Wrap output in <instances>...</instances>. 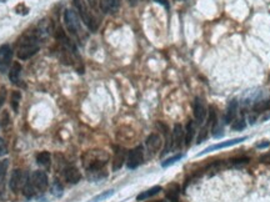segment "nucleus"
Wrapping results in <instances>:
<instances>
[{
  "instance_id": "a211bd4d",
  "label": "nucleus",
  "mask_w": 270,
  "mask_h": 202,
  "mask_svg": "<svg viewBox=\"0 0 270 202\" xmlns=\"http://www.w3.org/2000/svg\"><path fill=\"white\" fill-rule=\"evenodd\" d=\"M20 75H21V65L19 62H14L11 66L10 71H9V79L13 84L18 85L20 84Z\"/></svg>"
},
{
  "instance_id": "412c9836",
  "label": "nucleus",
  "mask_w": 270,
  "mask_h": 202,
  "mask_svg": "<svg viewBox=\"0 0 270 202\" xmlns=\"http://www.w3.org/2000/svg\"><path fill=\"white\" fill-rule=\"evenodd\" d=\"M270 110V98L269 99H260L257 102L253 104V111L259 114V112H264Z\"/></svg>"
},
{
  "instance_id": "a878e982",
  "label": "nucleus",
  "mask_w": 270,
  "mask_h": 202,
  "mask_svg": "<svg viewBox=\"0 0 270 202\" xmlns=\"http://www.w3.org/2000/svg\"><path fill=\"white\" fill-rule=\"evenodd\" d=\"M181 158H184V153H178V155H175V156H173V157H169V158H167L165 161H163L162 166L163 167H169V166L174 165L175 162L180 161Z\"/></svg>"
},
{
  "instance_id": "423d86ee",
  "label": "nucleus",
  "mask_w": 270,
  "mask_h": 202,
  "mask_svg": "<svg viewBox=\"0 0 270 202\" xmlns=\"http://www.w3.org/2000/svg\"><path fill=\"white\" fill-rule=\"evenodd\" d=\"M13 59V50L8 44L0 47V71L5 73L9 69Z\"/></svg>"
},
{
  "instance_id": "f8f14e48",
  "label": "nucleus",
  "mask_w": 270,
  "mask_h": 202,
  "mask_svg": "<svg viewBox=\"0 0 270 202\" xmlns=\"http://www.w3.org/2000/svg\"><path fill=\"white\" fill-rule=\"evenodd\" d=\"M184 140V130L180 124H175L172 135V149H179Z\"/></svg>"
},
{
  "instance_id": "6e6552de",
  "label": "nucleus",
  "mask_w": 270,
  "mask_h": 202,
  "mask_svg": "<svg viewBox=\"0 0 270 202\" xmlns=\"http://www.w3.org/2000/svg\"><path fill=\"white\" fill-rule=\"evenodd\" d=\"M31 182H33L35 190L44 191L48 187V175L44 171H34L30 176Z\"/></svg>"
},
{
  "instance_id": "72a5a7b5",
  "label": "nucleus",
  "mask_w": 270,
  "mask_h": 202,
  "mask_svg": "<svg viewBox=\"0 0 270 202\" xmlns=\"http://www.w3.org/2000/svg\"><path fill=\"white\" fill-rule=\"evenodd\" d=\"M154 1H157L158 4H162L164 8L169 9V1H168V0H154Z\"/></svg>"
},
{
  "instance_id": "ea45409f",
  "label": "nucleus",
  "mask_w": 270,
  "mask_h": 202,
  "mask_svg": "<svg viewBox=\"0 0 270 202\" xmlns=\"http://www.w3.org/2000/svg\"><path fill=\"white\" fill-rule=\"evenodd\" d=\"M130 1H135V0H130Z\"/></svg>"
},
{
  "instance_id": "9b49d317",
  "label": "nucleus",
  "mask_w": 270,
  "mask_h": 202,
  "mask_svg": "<svg viewBox=\"0 0 270 202\" xmlns=\"http://www.w3.org/2000/svg\"><path fill=\"white\" fill-rule=\"evenodd\" d=\"M99 6L105 14H115L120 8V0H99Z\"/></svg>"
},
{
  "instance_id": "5701e85b",
  "label": "nucleus",
  "mask_w": 270,
  "mask_h": 202,
  "mask_svg": "<svg viewBox=\"0 0 270 202\" xmlns=\"http://www.w3.org/2000/svg\"><path fill=\"white\" fill-rule=\"evenodd\" d=\"M21 189H23V194L26 199H31V197L34 196V194H35V187H34L30 177H26Z\"/></svg>"
},
{
  "instance_id": "473e14b6",
  "label": "nucleus",
  "mask_w": 270,
  "mask_h": 202,
  "mask_svg": "<svg viewBox=\"0 0 270 202\" xmlns=\"http://www.w3.org/2000/svg\"><path fill=\"white\" fill-rule=\"evenodd\" d=\"M6 152H8V148H6L5 141L0 138V156H4Z\"/></svg>"
},
{
  "instance_id": "4be33fe9",
  "label": "nucleus",
  "mask_w": 270,
  "mask_h": 202,
  "mask_svg": "<svg viewBox=\"0 0 270 202\" xmlns=\"http://www.w3.org/2000/svg\"><path fill=\"white\" fill-rule=\"evenodd\" d=\"M162 190L163 189L160 186H154V187H152V189L147 190V191L140 192V194L137 196V201H144V200L149 199V197L155 196V195L159 194V192L162 191Z\"/></svg>"
},
{
  "instance_id": "20e7f679",
  "label": "nucleus",
  "mask_w": 270,
  "mask_h": 202,
  "mask_svg": "<svg viewBox=\"0 0 270 202\" xmlns=\"http://www.w3.org/2000/svg\"><path fill=\"white\" fill-rule=\"evenodd\" d=\"M64 21L70 34H73L75 37H82L83 29L77 11H74L73 9H67L64 13Z\"/></svg>"
},
{
  "instance_id": "58836bf2",
  "label": "nucleus",
  "mask_w": 270,
  "mask_h": 202,
  "mask_svg": "<svg viewBox=\"0 0 270 202\" xmlns=\"http://www.w3.org/2000/svg\"><path fill=\"white\" fill-rule=\"evenodd\" d=\"M155 202H163V201H155Z\"/></svg>"
},
{
  "instance_id": "f3484780",
  "label": "nucleus",
  "mask_w": 270,
  "mask_h": 202,
  "mask_svg": "<svg viewBox=\"0 0 270 202\" xmlns=\"http://www.w3.org/2000/svg\"><path fill=\"white\" fill-rule=\"evenodd\" d=\"M262 99V91H258V90H248L245 91V94L243 95L242 98V102L244 105H249V104H254V102H257L258 100H260Z\"/></svg>"
},
{
  "instance_id": "c85d7f7f",
  "label": "nucleus",
  "mask_w": 270,
  "mask_h": 202,
  "mask_svg": "<svg viewBox=\"0 0 270 202\" xmlns=\"http://www.w3.org/2000/svg\"><path fill=\"white\" fill-rule=\"evenodd\" d=\"M248 162H249V158L248 157H239V158H233V160H230V165H233V166H243V165H247Z\"/></svg>"
},
{
  "instance_id": "0eeeda50",
  "label": "nucleus",
  "mask_w": 270,
  "mask_h": 202,
  "mask_svg": "<svg viewBox=\"0 0 270 202\" xmlns=\"http://www.w3.org/2000/svg\"><path fill=\"white\" fill-rule=\"evenodd\" d=\"M247 136H243V138H237V139H232V140H228V141H223V143H219V144H215V145H211L209 146V148H206L205 150H203L201 152H199L198 157L201 155H205V153H209V152H213V151H216V150H220V149H227V148H230V146H234L237 145V144H240L243 143V141L247 140Z\"/></svg>"
},
{
  "instance_id": "f257e3e1",
  "label": "nucleus",
  "mask_w": 270,
  "mask_h": 202,
  "mask_svg": "<svg viewBox=\"0 0 270 202\" xmlns=\"http://www.w3.org/2000/svg\"><path fill=\"white\" fill-rule=\"evenodd\" d=\"M87 157L88 158L84 161V165L88 174L90 175V179L99 180L106 176V174L104 172V166H105L109 156L104 151H91V152L87 153Z\"/></svg>"
},
{
  "instance_id": "bb28decb",
  "label": "nucleus",
  "mask_w": 270,
  "mask_h": 202,
  "mask_svg": "<svg viewBox=\"0 0 270 202\" xmlns=\"http://www.w3.org/2000/svg\"><path fill=\"white\" fill-rule=\"evenodd\" d=\"M245 127H247V122H245L244 117H242V119L234 120V121H233V124H232L233 131H242V130H244Z\"/></svg>"
},
{
  "instance_id": "1a4fd4ad",
  "label": "nucleus",
  "mask_w": 270,
  "mask_h": 202,
  "mask_svg": "<svg viewBox=\"0 0 270 202\" xmlns=\"http://www.w3.org/2000/svg\"><path fill=\"white\" fill-rule=\"evenodd\" d=\"M193 111H194V117H195L196 121H198L199 124H203L204 120H205V117H206V107H205V104H204L203 99L196 98L195 100H194Z\"/></svg>"
},
{
  "instance_id": "f03ea898",
  "label": "nucleus",
  "mask_w": 270,
  "mask_h": 202,
  "mask_svg": "<svg viewBox=\"0 0 270 202\" xmlns=\"http://www.w3.org/2000/svg\"><path fill=\"white\" fill-rule=\"evenodd\" d=\"M39 50V31H26L16 43V55L19 59L26 60L35 55Z\"/></svg>"
},
{
  "instance_id": "2eb2a0df",
  "label": "nucleus",
  "mask_w": 270,
  "mask_h": 202,
  "mask_svg": "<svg viewBox=\"0 0 270 202\" xmlns=\"http://www.w3.org/2000/svg\"><path fill=\"white\" fill-rule=\"evenodd\" d=\"M64 176L65 180H67L69 184H78V182L82 180V174H80L79 170H78L77 167H74V166H69V167L65 168Z\"/></svg>"
},
{
  "instance_id": "f704fd0d",
  "label": "nucleus",
  "mask_w": 270,
  "mask_h": 202,
  "mask_svg": "<svg viewBox=\"0 0 270 202\" xmlns=\"http://www.w3.org/2000/svg\"><path fill=\"white\" fill-rule=\"evenodd\" d=\"M270 146V143L269 141H265V143H260V144H257V148L258 149H267Z\"/></svg>"
},
{
  "instance_id": "4c0bfd02",
  "label": "nucleus",
  "mask_w": 270,
  "mask_h": 202,
  "mask_svg": "<svg viewBox=\"0 0 270 202\" xmlns=\"http://www.w3.org/2000/svg\"><path fill=\"white\" fill-rule=\"evenodd\" d=\"M0 1H1V3H5L6 0H0Z\"/></svg>"
},
{
  "instance_id": "7c9ffc66",
  "label": "nucleus",
  "mask_w": 270,
  "mask_h": 202,
  "mask_svg": "<svg viewBox=\"0 0 270 202\" xmlns=\"http://www.w3.org/2000/svg\"><path fill=\"white\" fill-rule=\"evenodd\" d=\"M6 101V89L5 86H3V88L0 89V109L3 107V105L5 104Z\"/></svg>"
},
{
  "instance_id": "dca6fc26",
  "label": "nucleus",
  "mask_w": 270,
  "mask_h": 202,
  "mask_svg": "<svg viewBox=\"0 0 270 202\" xmlns=\"http://www.w3.org/2000/svg\"><path fill=\"white\" fill-rule=\"evenodd\" d=\"M125 150L121 148H115V152H114L113 158V171H118L119 168H121L124 161H125Z\"/></svg>"
},
{
  "instance_id": "ddd939ff",
  "label": "nucleus",
  "mask_w": 270,
  "mask_h": 202,
  "mask_svg": "<svg viewBox=\"0 0 270 202\" xmlns=\"http://www.w3.org/2000/svg\"><path fill=\"white\" fill-rule=\"evenodd\" d=\"M238 106H239V102L235 99H233L229 102V105H228L225 115H224V124H230L232 121H234L238 112Z\"/></svg>"
},
{
  "instance_id": "39448f33",
  "label": "nucleus",
  "mask_w": 270,
  "mask_h": 202,
  "mask_svg": "<svg viewBox=\"0 0 270 202\" xmlns=\"http://www.w3.org/2000/svg\"><path fill=\"white\" fill-rule=\"evenodd\" d=\"M143 160H144V150H143L142 146H137V148H134L133 150L129 151L126 166L130 170H134V168L139 167L142 165Z\"/></svg>"
},
{
  "instance_id": "6ab92c4d",
  "label": "nucleus",
  "mask_w": 270,
  "mask_h": 202,
  "mask_svg": "<svg viewBox=\"0 0 270 202\" xmlns=\"http://www.w3.org/2000/svg\"><path fill=\"white\" fill-rule=\"evenodd\" d=\"M167 199L172 202L179 201L180 196V186L178 184H170L167 189Z\"/></svg>"
},
{
  "instance_id": "c756f323",
  "label": "nucleus",
  "mask_w": 270,
  "mask_h": 202,
  "mask_svg": "<svg viewBox=\"0 0 270 202\" xmlns=\"http://www.w3.org/2000/svg\"><path fill=\"white\" fill-rule=\"evenodd\" d=\"M52 194L54 195V196H62L63 195V186L58 181L54 182V185H53Z\"/></svg>"
},
{
  "instance_id": "cd10ccee",
  "label": "nucleus",
  "mask_w": 270,
  "mask_h": 202,
  "mask_svg": "<svg viewBox=\"0 0 270 202\" xmlns=\"http://www.w3.org/2000/svg\"><path fill=\"white\" fill-rule=\"evenodd\" d=\"M113 195H114V190H108V191L103 192V194L98 195V196H95L94 199L90 200V202H100V201H103V200L109 199V197L113 196Z\"/></svg>"
},
{
  "instance_id": "aec40b11",
  "label": "nucleus",
  "mask_w": 270,
  "mask_h": 202,
  "mask_svg": "<svg viewBox=\"0 0 270 202\" xmlns=\"http://www.w3.org/2000/svg\"><path fill=\"white\" fill-rule=\"evenodd\" d=\"M194 136H195V124H194V121H189L185 127V131H184V141H185L186 146H190Z\"/></svg>"
},
{
  "instance_id": "7ed1b4c3",
  "label": "nucleus",
  "mask_w": 270,
  "mask_h": 202,
  "mask_svg": "<svg viewBox=\"0 0 270 202\" xmlns=\"http://www.w3.org/2000/svg\"><path fill=\"white\" fill-rule=\"evenodd\" d=\"M73 4H74L75 9H77L82 21H84V24L90 29V30L95 31L96 29H98L99 24L98 21H96V19L93 16V14L89 11V9H88L84 0H73Z\"/></svg>"
},
{
  "instance_id": "4468645a",
  "label": "nucleus",
  "mask_w": 270,
  "mask_h": 202,
  "mask_svg": "<svg viewBox=\"0 0 270 202\" xmlns=\"http://www.w3.org/2000/svg\"><path fill=\"white\" fill-rule=\"evenodd\" d=\"M162 146V139L158 134H152L149 135V138L147 139V148L148 151L150 152V155H154L158 150Z\"/></svg>"
},
{
  "instance_id": "9d476101",
  "label": "nucleus",
  "mask_w": 270,
  "mask_h": 202,
  "mask_svg": "<svg viewBox=\"0 0 270 202\" xmlns=\"http://www.w3.org/2000/svg\"><path fill=\"white\" fill-rule=\"evenodd\" d=\"M24 181H25V177H24L23 171L21 170H14L10 176V181H9V187L13 192H18L23 187Z\"/></svg>"
},
{
  "instance_id": "393cba45",
  "label": "nucleus",
  "mask_w": 270,
  "mask_h": 202,
  "mask_svg": "<svg viewBox=\"0 0 270 202\" xmlns=\"http://www.w3.org/2000/svg\"><path fill=\"white\" fill-rule=\"evenodd\" d=\"M20 99H21L20 91H13V93H11L10 104L15 112H18V110H19V101H20Z\"/></svg>"
},
{
  "instance_id": "e433bc0d",
  "label": "nucleus",
  "mask_w": 270,
  "mask_h": 202,
  "mask_svg": "<svg viewBox=\"0 0 270 202\" xmlns=\"http://www.w3.org/2000/svg\"><path fill=\"white\" fill-rule=\"evenodd\" d=\"M262 160L264 161V162H265V161H270V153H268V155H265L264 157L262 158Z\"/></svg>"
},
{
  "instance_id": "2f4dec72",
  "label": "nucleus",
  "mask_w": 270,
  "mask_h": 202,
  "mask_svg": "<svg viewBox=\"0 0 270 202\" xmlns=\"http://www.w3.org/2000/svg\"><path fill=\"white\" fill-rule=\"evenodd\" d=\"M15 11L18 14H21V15H26V14L29 13V9L26 8L24 4H19V5L15 8Z\"/></svg>"
},
{
  "instance_id": "b1692460",
  "label": "nucleus",
  "mask_w": 270,
  "mask_h": 202,
  "mask_svg": "<svg viewBox=\"0 0 270 202\" xmlns=\"http://www.w3.org/2000/svg\"><path fill=\"white\" fill-rule=\"evenodd\" d=\"M36 162L41 166H49L50 165V153L48 151H43L36 155Z\"/></svg>"
},
{
  "instance_id": "c9c22d12",
  "label": "nucleus",
  "mask_w": 270,
  "mask_h": 202,
  "mask_svg": "<svg viewBox=\"0 0 270 202\" xmlns=\"http://www.w3.org/2000/svg\"><path fill=\"white\" fill-rule=\"evenodd\" d=\"M96 1H98V0H88V3H89V5L91 6V8H93V9L96 8Z\"/></svg>"
}]
</instances>
